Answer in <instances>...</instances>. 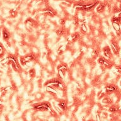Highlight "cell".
Instances as JSON below:
<instances>
[{
  "instance_id": "cell-1",
  "label": "cell",
  "mask_w": 121,
  "mask_h": 121,
  "mask_svg": "<svg viewBox=\"0 0 121 121\" xmlns=\"http://www.w3.org/2000/svg\"><path fill=\"white\" fill-rule=\"evenodd\" d=\"M5 62H6L8 65H10L15 71L18 72L21 70V67L19 64L18 60L16 57L14 56V55H9L6 59Z\"/></svg>"
},
{
  "instance_id": "cell-2",
  "label": "cell",
  "mask_w": 121,
  "mask_h": 121,
  "mask_svg": "<svg viewBox=\"0 0 121 121\" xmlns=\"http://www.w3.org/2000/svg\"><path fill=\"white\" fill-rule=\"evenodd\" d=\"M33 107L34 109L38 111H47L51 107V105L48 102H41L35 104Z\"/></svg>"
},
{
  "instance_id": "cell-3",
  "label": "cell",
  "mask_w": 121,
  "mask_h": 121,
  "mask_svg": "<svg viewBox=\"0 0 121 121\" xmlns=\"http://www.w3.org/2000/svg\"><path fill=\"white\" fill-rule=\"evenodd\" d=\"M34 59H35L34 56H33L32 54L26 55V56H25V57H21L20 62L22 64H26V63H28V62H30V61H32Z\"/></svg>"
},
{
  "instance_id": "cell-4",
  "label": "cell",
  "mask_w": 121,
  "mask_h": 121,
  "mask_svg": "<svg viewBox=\"0 0 121 121\" xmlns=\"http://www.w3.org/2000/svg\"><path fill=\"white\" fill-rule=\"evenodd\" d=\"M103 53H104V56L107 59H112L113 57L112 56V52L111 49L108 46H106L104 47L103 49Z\"/></svg>"
},
{
  "instance_id": "cell-5",
  "label": "cell",
  "mask_w": 121,
  "mask_h": 121,
  "mask_svg": "<svg viewBox=\"0 0 121 121\" xmlns=\"http://www.w3.org/2000/svg\"><path fill=\"white\" fill-rule=\"evenodd\" d=\"M98 61L100 65H102V66H104V67H105L107 68H110L111 66V64H110V62H109V60H107L105 57H100Z\"/></svg>"
},
{
  "instance_id": "cell-6",
  "label": "cell",
  "mask_w": 121,
  "mask_h": 121,
  "mask_svg": "<svg viewBox=\"0 0 121 121\" xmlns=\"http://www.w3.org/2000/svg\"><path fill=\"white\" fill-rule=\"evenodd\" d=\"M110 47L112 51L115 55H118L119 54V47L118 44L115 42L112 41L110 42Z\"/></svg>"
},
{
  "instance_id": "cell-7",
  "label": "cell",
  "mask_w": 121,
  "mask_h": 121,
  "mask_svg": "<svg viewBox=\"0 0 121 121\" xmlns=\"http://www.w3.org/2000/svg\"><path fill=\"white\" fill-rule=\"evenodd\" d=\"M2 36L4 41H8L11 37L10 33L6 28H3V29L2 30Z\"/></svg>"
},
{
  "instance_id": "cell-8",
  "label": "cell",
  "mask_w": 121,
  "mask_h": 121,
  "mask_svg": "<svg viewBox=\"0 0 121 121\" xmlns=\"http://www.w3.org/2000/svg\"><path fill=\"white\" fill-rule=\"evenodd\" d=\"M105 90H106V92L111 93L114 91H115V90H116V87H115L114 85H107V86H106Z\"/></svg>"
},
{
  "instance_id": "cell-9",
  "label": "cell",
  "mask_w": 121,
  "mask_h": 121,
  "mask_svg": "<svg viewBox=\"0 0 121 121\" xmlns=\"http://www.w3.org/2000/svg\"><path fill=\"white\" fill-rule=\"evenodd\" d=\"M59 107L61 108V109H62L63 110H65L66 109V102H64V101H60L59 103L58 104Z\"/></svg>"
},
{
  "instance_id": "cell-10",
  "label": "cell",
  "mask_w": 121,
  "mask_h": 121,
  "mask_svg": "<svg viewBox=\"0 0 121 121\" xmlns=\"http://www.w3.org/2000/svg\"><path fill=\"white\" fill-rule=\"evenodd\" d=\"M4 55V48L3 45L0 42V59L2 58Z\"/></svg>"
},
{
  "instance_id": "cell-11",
  "label": "cell",
  "mask_w": 121,
  "mask_h": 121,
  "mask_svg": "<svg viewBox=\"0 0 121 121\" xmlns=\"http://www.w3.org/2000/svg\"><path fill=\"white\" fill-rule=\"evenodd\" d=\"M113 26L115 31L117 32H119L120 31V25L117 22H113Z\"/></svg>"
},
{
  "instance_id": "cell-12",
  "label": "cell",
  "mask_w": 121,
  "mask_h": 121,
  "mask_svg": "<svg viewBox=\"0 0 121 121\" xmlns=\"http://www.w3.org/2000/svg\"><path fill=\"white\" fill-rule=\"evenodd\" d=\"M104 8H105V6L104 4H100V5L98 6V7L96 8V11L100 13V12H102V11H104Z\"/></svg>"
},
{
  "instance_id": "cell-13",
  "label": "cell",
  "mask_w": 121,
  "mask_h": 121,
  "mask_svg": "<svg viewBox=\"0 0 121 121\" xmlns=\"http://www.w3.org/2000/svg\"><path fill=\"white\" fill-rule=\"evenodd\" d=\"M29 75L32 78H34L35 76V71L34 69H32L29 71Z\"/></svg>"
},
{
  "instance_id": "cell-14",
  "label": "cell",
  "mask_w": 121,
  "mask_h": 121,
  "mask_svg": "<svg viewBox=\"0 0 121 121\" xmlns=\"http://www.w3.org/2000/svg\"><path fill=\"white\" fill-rule=\"evenodd\" d=\"M115 110H116V109H115V108H113V107H111L109 109L110 112H115Z\"/></svg>"
},
{
  "instance_id": "cell-15",
  "label": "cell",
  "mask_w": 121,
  "mask_h": 121,
  "mask_svg": "<svg viewBox=\"0 0 121 121\" xmlns=\"http://www.w3.org/2000/svg\"><path fill=\"white\" fill-rule=\"evenodd\" d=\"M93 121V120H90V121Z\"/></svg>"
}]
</instances>
